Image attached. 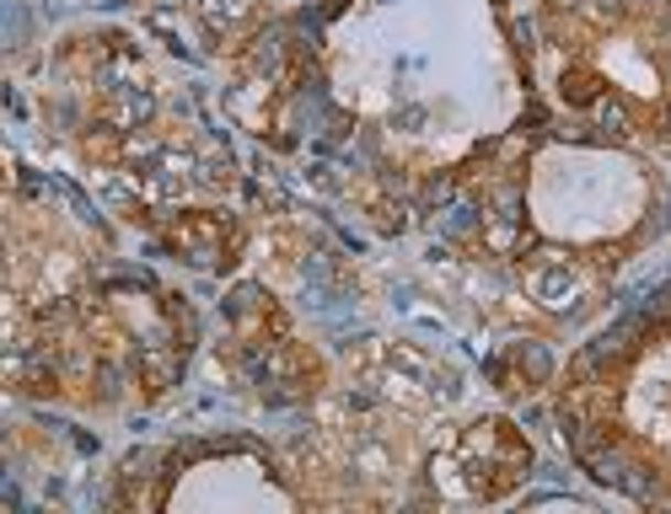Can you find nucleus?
Segmentation results:
<instances>
[{
    "label": "nucleus",
    "mask_w": 671,
    "mask_h": 514,
    "mask_svg": "<svg viewBox=\"0 0 671 514\" xmlns=\"http://www.w3.org/2000/svg\"><path fill=\"white\" fill-rule=\"evenodd\" d=\"M527 289H532V300H538L543 311H575V306L586 300V274H581L570 258L543 252L538 263H527Z\"/></svg>",
    "instance_id": "f257e3e1"
},
{
    "label": "nucleus",
    "mask_w": 671,
    "mask_h": 514,
    "mask_svg": "<svg viewBox=\"0 0 671 514\" xmlns=\"http://www.w3.org/2000/svg\"><path fill=\"white\" fill-rule=\"evenodd\" d=\"M349 472H360L366 482H392L398 477V450L381 435L360 429V435L349 439Z\"/></svg>",
    "instance_id": "f03ea898"
},
{
    "label": "nucleus",
    "mask_w": 671,
    "mask_h": 514,
    "mask_svg": "<svg viewBox=\"0 0 671 514\" xmlns=\"http://www.w3.org/2000/svg\"><path fill=\"white\" fill-rule=\"evenodd\" d=\"M252 6H258V0H199V17H205L215 33H220V28H237Z\"/></svg>",
    "instance_id": "7ed1b4c3"
},
{
    "label": "nucleus",
    "mask_w": 671,
    "mask_h": 514,
    "mask_svg": "<svg viewBox=\"0 0 671 514\" xmlns=\"http://www.w3.org/2000/svg\"><path fill=\"white\" fill-rule=\"evenodd\" d=\"M596 119L607 123V129H618V134L629 129V113H624V102H618V97H596Z\"/></svg>",
    "instance_id": "20e7f679"
},
{
    "label": "nucleus",
    "mask_w": 671,
    "mask_h": 514,
    "mask_svg": "<svg viewBox=\"0 0 671 514\" xmlns=\"http://www.w3.org/2000/svg\"><path fill=\"white\" fill-rule=\"evenodd\" d=\"M661 134H667V140H671V108H667V113H661Z\"/></svg>",
    "instance_id": "39448f33"
}]
</instances>
